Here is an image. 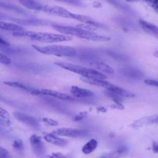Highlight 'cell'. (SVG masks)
Segmentation results:
<instances>
[{"label":"cell","instance_id":"obj_31","mask_svg":"<svg viewBox=\"0 0 158 158\" xmlns=\"http://www.w3.org/2000/svg\"><path fill=\"white\" fill-rule=\"evenodd\" d=\"M0 44L4 45V46H9V44L4 40H3L2 38L0 37Z\"/></svg>","mask_w":158,"mask_h":158},{"label":"cell","instance_id":"obj_18","mask_svg":"<svg viewBox=\"0 0 158 158\" xmlns=\"http://www.w3.org/2000/svg\"><path fill=\"white\" fill-rule=\"evenodd\" d=\"M15 117L17 119L20 120L21 122H23V123L28 124L30 126H32L33 127H37V122H36L35 119L33 117H31L30 116H27L23 114L22 113H18L15 114Z\"/></svg>","mask_w":158,"mask_h":158},{"label":"cell","instance_id":"obj_14","mask_svg":"<svg viewBox=\"0 0 158 158\" xmlns=\"http://www.w3.org/2000/svg\"><path fill=\"white\" fill-rule=\"evenodd\" d=\"M43 138L46 142L56 146H64L67 144V141L66 139L54 135L51 133H44Z\"/></svg>","mask_w":158,"mask_h":158},{"label":"cell","instance_id":"obj_30","mask_svg":"<svg viewBox=\"0 0 158 158\" xmlns=\"http://www.w3.org/2000/svg\"><path fill=\"white\" fill-rule=\"evenodd\" d=\"M152 150L154 153L158 154V142L153 141L152 143Z\"/></svg>","mask_w":158,"mask_h":158},{"label":"cell","instance_id":"obj_9","mask_svg":"<svg viewBox=\"0 0 158 158\" xmlns=\"http://www.w3.org/2000/svg\"><path fill=\"white\" fill-rule=\"evenodd\" d=\"M157 123H158V114L141 118L137 120H135L131 125H130V127L134 128H138L144 125Z\"/></svg>","mask_w":158,"mask_h":158},{"label":"cell","instance_id":"obj_13","mask_svg":"<svg viewBox=\"0 0 158 158\" xmlns=\"http://www.w3.org/2000/svg\"><path fill=\"white\" fill-rule=\"evenodd\" d=\"M19 2L27 9L43 12H45L47 5L32 0H21Z\"/></svg>","mask_w":158,"mask_h":158},{"label":"cell","instance_id":"obj_33","mask_svg":"<svg viewBox=\"0 0 158 158\" xmlns=\"http://www.w3.org/2000/svg\"><path fill=\"white\" fill-rule=\"evenodd\" d=\"M154 56L155 57H156L158 58V51H155V52H154Z\"/></svg>","mask_w":158,"mask_h":158},{"label":"cell","instance_id":"obj_10","mask_svg":"<svg viewBox=\"0 0 158 158\" xmlns=\"http://www.w3.org/2000/svg\"><path fill=\"white\" fill-rule=\"evenodd\" d=\"M89 64L93 69H96L95 70L100 73L104 72L109 74H113L114 73V70L112 67L102 61L94 60L90 62Z\"/></svg>","mask_w":158,"mask_h":158},{"label":"cell","instance_id":"obj_11","mask_svg":"<svg viewBox=\"0 0 158 158\" xmlns=\"http://www.w3.org/2000/svg\"><path fill=\"white\" fill-rule=\"evenodd\" d=\"M70 93L74 97L78 98H86L92 97L94 95V93L93 91L77 86H72L71 87Z\"/></svg>","mask_w":158,"mask_h":158},{"label":"cell","instance_id":"obj_2","mask_svg":"<svg viewBox=\"0 0 158 158\" xmlns=\"http://www.w3.org/2000/svg\"><path fill=\"white\" fill-rule=\"evenodd\" d=\"M52 27L56 30H57V31L60 32L63 35H65L70 36H75L79 38L84 39L89 41H107L110 40L109 37L101 36L94 33L93 31H89L87 30H85L83 29L77 28L76 27L55 25H53Z\"/></svg>","mask_w":158,"mask_h":158},{"label":"cell","instance_id":"obj_20","mask_svg":"<svg viewBox=\"0 0 158 158\" xmlns=\"http://www.w3.org/2000/svg\"><path fill=\"white\" fill-rule=\"evenodd\" d=\"M4 84L13 87V88H19L23 90H25L27 91H28L29 93L30 92L31 89L32 88H30L29 87H28L27 86H26L24 84H22L21 83H19V82H16V81H4Z\"/></svg>","mask_w":158,"mask_h":158},{"label":"cell","instance_id":"obj_27","mask_svg":"<svg viewBox=\"0 0 158 158\" xmlns=\"http://www.w3.org/2000/svg\"><path fill=\"white\" fill-rule=\"evenodd\" d=\"M9 154L8 151L0 146V158H9Z\"/></svg>","mask_w":158,"mask_h":158},{"label":"cell","instance_id":"obj_4","mask_svg":"<svg viewBox=\"0 0 158 158\" xmlns=\"http://www.w3.org/2000/svg\"><path fill=\"white\" fill-rule=\"evenodd\" d=\"M32 47L40 53L57 57H73L77 54L75 48L64 45L38 46L33 44Z\"/></svg>","mask_w":158,"mask_h":158},{"label":"cell","instance_id":"obj_32","mask_svg":"<svg viewBox=\"0 0 158 158\" xmlns=\"http://www.w3.org/2000/svg\"><path fill=\"white\" fill-rule=\"evenodd\" d=\"M8 19V17L7 15H5L1 13H0V21H1V20H4Z\"/></svg>","mask_w":158,"mask_h":158},{"label":"cell","instance_id":"obj_15","mask_svg":"<svg viewBox=\"0 0 158 158\" xmlns=\"http://www.w3.org/2000/svg\"><path fill=\"white\" fill-rule=\"evenodd\" d=\"M0 29L7 31H10L12 32H18L25 30L24 27L19 24L4 22L2 20L0 21Z\"/></svg>","mask_w":158,"mask_h":158},{"label":"cell","instance_id":"obj_23","mask_svg":"<svg viewBox=\"0 0 158 158\" xmlns=\"http://www.w3.org/2000/svg\"><path fill=\"white\" fill-rule=\"evenodd\" d=\"M125 72H124V74L126 75H128L130 77H136V78L141 77V72H140L138 70L133 69H125L124 70Z\"/></svg>","mask_w":158,"mask_h":158},{"label":"cell","instance_id":"obj_22","mask_svg":"<svg viewBox=\"0 0 158 158\" xmlns=\"http://www.w3.org/2000/svg\"><path fill=\"white\" fill-rule=\"evenodd\" d=\"M0 8L12 10H14V11H18V12L22 11V10H20V8H19L17 6H15L14 4H9V3H7L6 2H2V1H0Z\"/></svg>","mask_w":158,"mask_h":158},{"label":"cell","instance_id":"obj_6","mask_svg":"<svg viewBox=\"0 0 158 158\" xmlns=\"http://www.w3.org/2000/svg\"><path fill=\"white\" fill-rule=\"evenodd\" d=\"M52 134L56 136H62L72 138H80L86 136L88 132L85 130L77 129L72 128H59L54 130Z\"/></svg>","mask_w":158,"mask_h":158},{"label":"cell","instance_id":"obj_21","mask_svg":"<svg viewBox=\"0 0 158 158\" xmlns=\"http://www.w3.org/2000/svg\"><path fill=\"white\" fill-rule=\"evenodd\" d=\"M13 148L17 152L21 153L23 152L24 149V145L23 141L20 139H15L12 143Z\"/></svg>","mask_w":158,"mask_h":158},{"label":"cell","instance_id":"obj_5","mask_svg":"<svg viewBox=\"0 0 158 158\" xmlns=\"http://www.w3.org/2000/svg\"><path fill=\"white\" fill-rule=\"evenodd\" d=\"M45 12L50 14H54L56 15L64 18L75 19L76 20L81 22L83 23H88L91 20V17H89V16L71 12L67 9L58 6L46 5Z\"/></svg>","mask_w":158,"mask_h":158},{"label":"cell","instance_id":"obj_12","mask_svg":"<svg viewBox=\"0 0 158 158\" xmlns=\"http://www.w3.org/2000/svg\"><path fill=\"white\" fill-rule=\"evenodd\" d=\"M139 23L142 29L146 33L158 39V27L142 19L139 20Z\"/></svg>","mask_w":158,"mask_h":158},{"label":"cell","instance_id":"obj_28","mask_svg":"<svg viewBox=\"0 0 158 158\" xmlns=\"http://www.w3.org/2000/svg\"><path fill=\"white\" fill-rule=\"evenodd\" d=\"M144 83L149 86L158 88V80H152V79H147L144 80Z\"/></svg>","mask_w":158,"mask_h":158},{"label":"cell","instance_id":"obj_29","mask_svg":"<svg viewBox=\"0 0 158 158\" xmlns=\"http://www.w3.org/2000/svg\"><path fill=\"white\" fill-rule=\"evenodd\" d=\"M48 158H67L65 155H64L61 152H52L49 155H48Z\"/></svg>","mask_w":158,"mask_h":158},{"label":"cell","instance_id":"obj_16","mask_svg":"<svg viewBox=\"0 0 158 158\" xmlns=\"http://www.w3.org/2000/svg\"><path fill=\"white\" fill-rule=\"evenodd\" d=\"M127 151V148L125 146H122L118 148L116 151L107 153L100 156L99 158H120L122 155L125 154Z\"/></svg>","mask_w":158,"mask_h":158},{"label":"cell","instance_id":"obj_8","mask_svg":"<svg viewBox=\"0 0 158 158\" xmlns=\"http://www.w3.org/2000/svg\"><path fill=\"white\" fill-rule=\"evenodd\" d=\"M30 142L36 154L38 156H41L44 153V144L42 141L41 138L40 136L35 134L32 135L30 138Z\"/></svg>","mask_w":158,"mask_h":158},{"label":"cell","instance_id":"obj_1","mask_svg":"<svg viewBox=\"0 0 158 158\" xmlns=\"http://www.w3.org/2000/svg\"><path fill=\"white\" fill-rule=\"evenodd\" d=\"M13 36L16 37H25L31 40H35L45 43H54L72 40L70 36L63 34H56L47 32H39L33 31H22L13 32Z\"/></svg>","mask_w":158,"mask_h":158},{"label":"cell","instance_id":"obj_24","mask_svg":"<svg viewBox=\"0 0 158 158\" xmlns=\"http://www.w3.org/2000/svg\"><path fill=\"white\" fill-rule=\"evenodd\" d=\"M41 121L44 123L45 125H48V126H57L58 125V122L50 118H47V117H43L41 118Z\"/></svg>","mask_w":158,"mask_h":158},{"label":"cell","instance_id":"obj_3","mask_svg":"<svg viewBox=\"0 0 158 158\" xmlns=\"http://www.w3.org/2000/svg\"><path fill=\"white\" fill-rule=\"evenodd\" d=\"M55 64L65 70L77 73L83 78L96 80H104L107 78L106 75L94 69L85 68L78 65L64 62H56Z\"/></svg>","mask_w":158,"mask_h":158},{"label":"cell","instance_id":"obj_26","mask_svg":"<svg viewBox=\"0 0 158 158\" xmlns=\"http://www.w3.org/2000/svg\"><path fill=\"white\" fill-rule=\"evenodd\" d=\"M146 2L158 13V1H147Z\"/></svg>","mask_w":158,"mask_h":158},{"label":"cell","instance_id":"obj_19","mask_svg":"<svg viewBox=\"0 0 158 158\" xmlns=\"http://www.w3.org/2000/svg\"><path fill=\"white\" fill-rule=\"evenodd\" d=\"M1 120L7 125H10L12 123V120L9 113L1 107H0V121Z\"/></svg>","mask_w":158,"mask_h":158},{"label":"cell","instance_id":"obj_7","mask_svg":"<svg viewBox=\"0 0 158 158\" xmlns=\"http://www.w3.org/2000/svg\"><path fill=\"white\" fill-rule=\"evenodd\" d=\"M30 93L33 95L41 94L45 96H49L65 101L73 100V98L72 97L70 96L67 94L49 89H31Z\"/></svg>","mask_w":158,"mask_h":158},{"label":"cell","instance_id":"obj_17","mask_svg":"<svg viewBox=\"0 0 158 158\" xmlns=\"http://www.w3.org/2000/svg\"><path fill=\"white\" fill-rule=\"evenodd\" d=\"M98 146V141L95 139H91L82 148V152L85 154H89L93 152Z\"/></svg>","mask_w":158,"mask_h":158},{"label":"cell","instance_id":"obj_25","mask_svg":"<svg viewBox=\"0 0 158 158\" xmlns=\"http://www.w3.org/2000/svg\"><path fill=\"white\" fill-rule=\"evenodd\" d=\"M11 63V59L6 55L0 52V64L2 65H9Z\"/></svg>","mask_w":158,"mask_h":158}]
</instances>
